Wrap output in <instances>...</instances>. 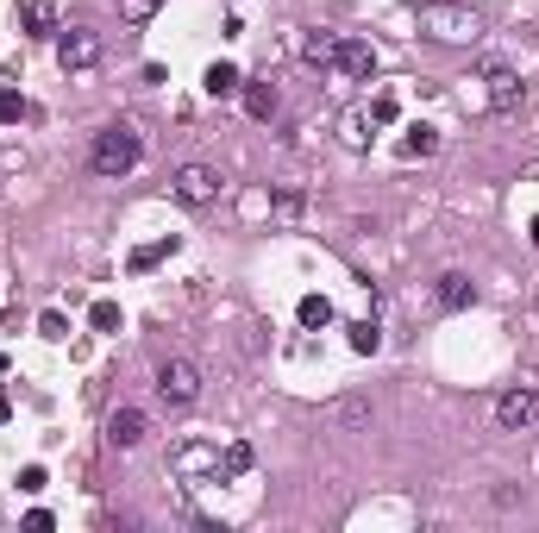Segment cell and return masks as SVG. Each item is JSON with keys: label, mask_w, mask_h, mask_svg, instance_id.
<instances>
[{"label": "cell", "mask_w": 539, "mask_h": 533, "mask_svg": "<svg viewBox=\"0 0 539 533\" xmlns=\"http://www.w3.org/2000/svg\"><path fill=\"white\" fill-rule=\"evenodd\" d=\"M489 26V13L477 0H420V32L433 44H477Z\"/></svg>", "instance_id": "cell-1"}, {"label": "cell", "mask_w": 539, "mask_h": 533, "mask_svg": "<svg viewBox=\"0 0 539 533\" xmlns=\"http://www.w3.org/2000/svg\"><path fill=\"white\" fill-rule=\"evenodd\" d=\"M138 157H145V138L120 120V126H101L95 132V145H88V170H95V176H132Z\"/></svg>", "instance_id": "cell-2"}, {"label": "cell", "mask_w": 539, "mask_h": 533, "mask_svg": "<svg viewBox=\"0 0 539 533\" xmlns=\"http://www.w3.org/2000/svg\"><path fill=\"white\" fill-rule=\"evenodd\" d=\"M201 389H207V383H201V364H195V358H163V364H157V396L170 402V408H195Z\"/></svg>", "instance_id": "cell-3"}, {"label": "cell", "mask_w": 539, "mask_h": 533, "mask_svg": "<svg viewBox=\"0 0 539 533\" xmlns=\"http://www.w3.org/2000/svg\"><path fill=\"white\" fill-rule=\"evenodd\" d=\"M57 63L69 69V76L95 69V63H101V32H88V26H69V32H57Z\"/></svg>", "instance_id": "cell-4"}, {"label": "cell", "mask_w": 539, "mask_h": 533, "mask_svg": "<svg viewBox=\"0 0 539 533\" xmlns=\"http://www.w3.org/2000/svg\"><path fill=\"white\" fill-rule=\"evenodd\" d=\"M533 421H539V396H533L527 383H514V389H502V396H496V427L502 433H527Z\"/></svg>", "instance_id": "cell-5"}, {"label": "cell", "mask_w": 539, "mask_h": 533, "mask_svg": "<svg viewBox=\"0 0 539 533\" xmlns=\"http://www.w3.org/2000/svg\"><path fill=\"white\" fill-rule=\"evenodd\" d=\"M170 195H176L182 207H207V201L220 195V176L207 170V164H182V170L170 176Z\"/></svg>", "instance_id": "cell-6"}, {"label": "cell", "mask_w": 539, "mask_h": 533, "mask_svg": "<svg viewBox=\"0 0 539 533\" xmlns=\"http://www.w3.org/2000/svg\"><path fill=\"white\" fill-rule=\"evenodd\" d=\"M145 433H151V414L145 408H113L107 414V446L132 452V446H145Z\"/></svg>", "instance_id": "cell-7"}, {"label": "cell", "mask_w": 539, "mask_h": 533, "mask_svg": "<svg viewBox=\"0 0 539 533\" xmlns=\"http://www.w3.org/2000/svg\"><path fill=\"white\" fill-rule=\"evenodd\" d=\"M483 82H489V107H496V113H514V107L527 101V82L514 76L508 63H489V69H483Z\"/></svg>", "instance_id": "cell-8"}, {"label": "cell", "mask_w": 539, "mask_h": 533, "mask_svg": "<svg viewBox=\"0 0 539 533\" xmlns=\"http://www.w3.org/2000/svg\"><path fill=\"white\" fill-rule=\"evenodd\" d=\"M333 63L345 69L351 82H370V76H377V51H370L364 38H339V57H333Z\"/></svg>", "instance_id": "cell-9"}, {"label": "cell", "mask_w": 539, "mask_h": 533, "mask_svg": "<svg viewBox=\"0 0 539 533\" xmlns=\"http://www.w3.org/2000/svg\"><path fill=\"white\" fill-rule=\"evenodd\" d=\"M471 301H477V283H471L464 270H445V276H439V308H445V314L471 308Z\"/></svg>", "instance_id": "cell-10"}, {"label": "cell", "mask_w": 539, "mask_h": 533, "mask_svg": "<svg viewBox=\"0 0 539 533\" xmlns=\"http://www.w3.org/2000/svg\"><path fill=\"white\" fill-rule=\"evenodd\" d=\"M245 113L251 120H276V107H283V95H276V82H245Z\"/></svg>", "instance_id": "cell-11"}, {"label": "cell", "mask_w": 539, "mask_h": 533, "mask_svg": "<svg viewBox=\"0 0 539 533\" xmlns=\"http://www.w3.org/2000/svg\"><path fill=\"white\" fill-rule=\"evenodd\" d=\"M333 57H339V32H308V38H301V63L326 69Z\"/></svg>", "instance_id": "cell-12"}, {"label": "cell", "mask_w": 539, "mask_h": 533, "mask_svg": "<svg viewBox=\"0 0 539 533\" xmlns=\"http://www.w3.org/2000/svg\"><path fill=\"white\" fill-rule=\"evenodd\" d=\"M201 88H207V95H214V101H226V95H239V88H245V76H239V69H232V63H214V69H207V76H201Z\"/></svg>", "instance_id": "cell-13"}, {"label": "cell", "mask_w": 539, "mask_h": 533, "mask_svg": "<svg viewBox=\"0 0 539 533\" xmlns=\"http://www.w3.org/2000/svg\"><path fill=\"white\" fill-rule=\"evenodd\" d=\"M26 32L32 38H57V7L51 0H26Z\"/></svg>", "instance_id": "cell-14"}, {"label": "cell", "mask_w": 539, "mask_h": 533, "mask_svg": "<svg viewBox=\"0 0 539 533\" xmlns=\"http://www.w3.org/2000/svg\"><path fill=\"white\" fill-rule=\"evenodd\" d=\"M301 327H333V301H326V295H301Z\"/></svg>", "instance_id": "cell-15"}, {"label": "cell", "mask_w": 539, "mask_h": 533, "mask_svg": "<svg viewBox=\"0 0 539 533\" xmlns=\"http://www.w3.org/2000/svg\"><path fill=\"white\" fill-rule=\"evenodd\" d=\"M439 151V132L433 126H414L408 138H402V157H433Z\"/></svg>", "instance_id": "cell-16"}, {"label": "cell", "mask_w": 539, "mask_h": 533, "mask_svg": "<svg viewBox=\"0 0 539 533\" xmlns=\"http://www.w3.org/2000/svg\"><path fill=\"white\" fill-rule=\"evenodd\" d=\"M377 345H383L377 320H351V352H377Z\"/></svg>", "instance_id": "cell-17"}, {"label": "cell", "mask_w": 539, "mask_h": 533, "mask_svg": "<svg viewBox=\"0 0 539 533\" xmlns=\"http://www.w3.org/2000/svg\"><path fill=\"white\" fill-rule=\"evenodd\" d=\"M157 7L163 0H120V19L126 26H145V19H157Z\"/></svg>", "instance_id": "cell-18"}, {"label": "cell", "mask_w": 539, "mask_h": 533, "mask_svg": "<svg viewBox=\"0 0 539 533\" xmlns=\"http://www.w3.org/2000/svg\"><path fill=\"white\" fill-rule=\"evenodd\" d=\"M339 138H345L351 151H364V145H370V132H364V113H345V120H339Z\"/></svg>", "instance_id": "cell-19"}, {"label": "cell", "mask_w": 539, "mask_h": 533, "mask_svg": "<svg viewBox=\"0 0 539 533\" xmlns=\"http://www.w3.org/2000/svg\"><path fill=\"white\" fill-rule=\"evenodd\" d=\"M19 120H26V101L13 88H0V126H19Z\"/></svg>", "instance_id": "cell-20"}, {"label": "cell", "mask_w": 539, "mask_h": 533, "mask_svg": "<svg viewBox=\"0 0 539 533\" xmlns=\"http://www.w3.org/2000/svg\"><path fill=\"white\" fill-rule=\"evenodd\" d=\"M88 320H95L101 333H120V308H113V301H95V308H88Z\"/></svg>", "instance_id": "cell-21"}, {"label": "cell", "mask_w": 539, "mask_h": 533, "mask_svg": "<svg viewBox=\"0 0 539 533\" xmlns=\"http://www.w3.org/2000/svg\"><path fill=\"white\" fill-rule=\"evenodd\" d=\"M170 251H176V239H157V245H145V251L132 258V270H151L157 258H170Z\"/></svg>", "instance_id": "cell-22"}, {"label": "cell", "mask_w": 539, "mask_h": 533, "mask_svg": "<svg viewBox=\"0 0 539 533\" xmlns=\"http://www.w3.org/2000/svg\"><path fill=\"white\" fill-rule=\"evenodd\" d=\"M339 421L345 427H370V402H339Z\"/></svg>", "instance_id": "cell-23"}, {"label": "cell", "mask_w": 539, "mask_h": 533, "mask_svg": "<svg viewBox=\"0 0 539 533\" xmlns=\"http://www.w3.org/2000/svg\"><path fill=\"white\" fill-rule=\"evenodd\" d=\"M395 113H402V107H395V95H377V107H370V120H377V126H389Z\"/></svg>", "instance_id": "cell-24"}, {"label": "cell", "mask_w": 539, "mask_h": 533, "mask_svg": "<svg viewBox=\"0 0 539 533\" xmlns=\"http://www.w3.org/2000/svg\"><path fill=\"white\" fill-rule=\"evenodd\" d=\"M19 490L38 496V490H44V465H26V471H19Z\"/></svg>", "instance_id": "cell-25"}, {"label": "cell", "mask_w": 539, "mask_h": 533, "mask_svg": "<svg viewBox=\"0 0 539 533\" xmlns=\"http://www.w3.org/2000/svg\"><path fill=\"white\" fill-rule=\"evenodd\" d=\"M301 214V195H276V220H295Z\"/></svg>", "instance_id": "cell-26"}, {"label": "cell", "mask_w": 539, "mask_h": 533, "mask_svg": "<svg viewBox=\"0 0 539 533\" xmlns=\"http://www.w3.org/2000/svg\"><path fill=\"white\" fill-rule=\"evenodd\" d=\"M533 245H539V220H533Z\"/></svg>", "instance_id": "cell-27"}]
</instances>
